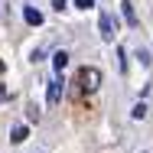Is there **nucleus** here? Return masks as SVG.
Listing matches in <instances>:
<instances>
[{"label": "nucleus", "mask_w": 153, "mask_h": 153, "mask_svg": "<svg viewBox=\"0 0 153 153\" xmlns=\"http://www.w3.org/2000/svg\"><path fill=\"white\" fill-rule=\"evenodd\" d=\"M65 62H68V52H56V56H52V65H56V68H65Z\"/></svg>", "instance_id": "7"}, {"label": "nucleus", "mask_w": 153, "mask_h": 153, "mask_svg": "<svg viewBox=\"0 0 153 153\" xmlns=\"http://www.w3.org/2000/svg\"><path fill=\"white\" fill-rule=\"evenodd\" d=\"M98 85H101V75L94 68H82V88L85 91H98Z\"/></svg>", "instance_id": "1"}, {"label": "nucleus", "mask_w": 153, "mask_h": 153, "mask_svg": "<svg viewBox=\"0 0 153 153\" xmlns=\"http://www.w3.org/2000/svg\"><path fill=\"white\" fill-rule=\"evenodd\" d=\"M117 59H121V75H127V52L117 49Z\"/></svg>", "instance_id": "8"}, {"label": "nucleus", "mask_w": 153, "mask_h": 153, "mask_svg": "<svg viewBox=\"0 0 153 153\" xmlns=\"http://www.w3.org/2000/svg\"><path fill=\"white\" fill-rule=\"evenodd\" d=\"M23 16H26V23H30V26H39V23H42V13H39V10H33V7H23Z\"/></svg>", "instance_id": "4"}, {"label": "nucleus", "mask_w": 153, "mask_h": 153, "mask_svg": "<svg viewBox=\"0 0 153 153\" xmlns=\"http://www.w3.org/2000/svg\"><path fill=\"white\" fill-rule=\"evenodd\" d=\"M121 10H124V16H127V23H130V26H137V16H134V7H130V0H124V3H121Z\"/></svg>", "instance_id": "6"}, {"label": "nucleus", "mask_w": 153, "mask_h": 153, "mask_svg": "<svg viewBox=\"0 0 153 153\" xmlns=\"http://www.w3.org/2000/svg\"><path fill=\"white\" fill-rule=\"evenodd\" d=\"M75 7L78 10H91V0H75Z\"/></svg>", "instance_id": "9"}, {"label": "nucleus", "mask_w": 153, "mask_h": 153, "mask_svg": "<svg viewBox=\"0 0 153 153\" xmlns=\"http://www.w3.org/2000/svg\"><path fill=\"white\" fill-rule=\"evenodd\" d=\"M98 30H101V39H104V42L114 39V23H111V16H108L104 10H101V16H98Z\"/></svg>", "instance_id": "2"}, {"label": "nucleus", "mask_w": 153, "mask_h": 153, "mask_svg": "<svg viewBox=\"0 0 153 153\" xmlns=\"http://www.w3.org/2000/svg\"><path fill=\"white\" fill-rule=\"evenodd\" d=\"M26 137H30V130H26L23 124H16V127H13V137H10V140H13V143H23Z\"/></svg>", "instance_id": "5"}, {"label": "nucleus", "mask_w": 153, "mask_h": 153, "mask_svg": "<svg viewBox=\"0 0 153 153\" xmlns=\"http://www.w3.org/2000/svg\"><path fill=\"white\" fill-rule=\"evenodd\" d=\"M46 98H49V104H59V98H62V78H52V82H49Z\"/></svg>", "instance_id": "3"}, {"label": "nucleus", "mask_w": 153, "mask_h": 153, "mask_svg": "<svg viewBox=\"0 0 153 153\" xmlns=\"http://www.w3.org/2000/svg\"><path fill=\"white\" fill-rule=\"evenodd\" d=\"M52 10H59V13H62V10H65V0H52Z\"/></svg>", "instance_id": "10"}]
</instances>
